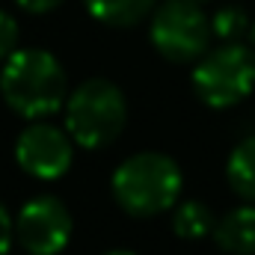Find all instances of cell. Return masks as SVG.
I'll return each instance as SVG.
<instances>
[{"instance_id": "5", "label": "cell", "mask_w": 255, "mask_h": 255, "mask_svg": "<svg viewBox=\"0 0 255 255\" xmlns=\"http://www.w3.org/2000/svg\"><path fill=\"white\" fill-rule=\"evenodd\" d=\"M196 0H166L151 15V45L169 63H193L211 45V21Z\"/></svg>"}, {"instance_id": "8", "label": "cell", "mask_w": 255, "mask_h": 255, "mask_svg": "<svg viewBox=\"0 0 255 255\" xmlns=\"http://www.w3.org/2000/svg\"><path fill=\"white\" fill-rule=\"evenodd\" d=\"M214 241L229 255H255V205H241L229 211L214 226Z\"/></svg>"}, {"instance_id": "12", "label": "cell", "mask_w": 255, "mask_h": 255, "mask_svg": "<svg viewBox=\"0 0 255 255\" xmlns=\"http://www.w3.org/2000/svg\"><path fill=\"white\" fill-rule=\"evenodd\" d=\"M250 15L241 9V6H223L214 18H211V30H214V36L217 39H223V42H238L241 36H247L250 33Z\"/></svg>"}, {"instance_id": "4", "label": "cell", "mask_w": 255, "mask_h": 255, "mask_svg": "<svg viewBox=\"0 0 255 255\" xmlns=\"http://www.w3.org/2000/svg\"><path fill=\"white\" fill-rule=\"evenodd\" d=\"M253 86L255 54L241 42H223L217 51H205L193 68V89L214 110L241 104Z\"/></svg>"}, {"instance_id": "13", "label": "cell", "mask_w": 255, "mask_h": 255, "mask_svg": "<svg viewBox=\"0 0 255 255\" xmlns=\"http://www.w3.org/2000/svg\"><path fill=\"white\" fill-rule=\"evenodd\" d=\"M12 51H18V24L9 12L0 9V60H6Z\"/></svg>"}, {"instance_id": "10", "label": "cell", "mask_w": 255, "mask_h": 255, "mask_svg": "<svg viewBox=\"0 0 255 255\" xmlns=\"http://www.w3.org/2000/svg\"><path fill=\"white\" fill-rule=\"evenodd\" d=\"M226 178L241 199L255 202V136H247L235 145L226 163Z\"/></svg>"}, {"instance_id": "17", "label": "cell", "mask_w": 255, "mask_h": 255, "mask_svg": "<svg viewBox=\"0 0 255 255\" xmlns=\"http://www.w3.org/2000/svg\"><path fill=\"white\" fill-rule=\"evenodd\" d=\"M250 42H253V48H255V24L250 27Z\"/></svg>"}, {"instance_id": "14", "label": "cell", "mask_w": 255, "mask_h": 255, "mask_svg": "<svg viewBox=\"0 0 255 255\" xmlns=\"http://www.w3.org/2000/svg\"><path fill=\"white\" fill-rule=\"evenodd\" d=\"M12 241H15V220H12V217H9V211L0 205V255L9 253Z\"/></svg>"}, {"instance_id": "15", "label": "cell", "mask_w": 255, "mask_h": 255, "mask_svg": "<svg viewBox=\"0 0 255 255\" xmlns=\"http://www.w3.org/2000/svg\"><path fill=\"white\" fill-rule=\"evenodd\" d=\"M21 9H27V12H33V15H42V12H51V9H57L63 0H15Z\"/></svg>"}, {"instance_id": "7", "label": "cell", "mask_w": 255, "mask_h": 255, "mask_svg": "<svg viewBox=\"0 0 255 255\" xmlns=\"http://www.w3.org/2000/svg\"><path fill=\"white\" fill-rule=\"evenodd\" d=\"M15 160L33 178L54 181L71 166V133L45 122H33L21 130L15 142Z\"/></svg>"}, {"instance_id": "11", "label": "cell", "mask_w": 255, "mask_h": 255, "mask_svg": "<svg viewBox=\"0 0 255 255\" xmlns=\"http://www.w3.org/2000/svg\"><path fill=\"white\" fill-rule=\"evenodd\" d=\"M214 226H217V220H214L211 208L202 202H181L175 217H172V229L184 241H199V238L211 235Z\"/></svg>"}, {"instance_id": "9", "label": "cell", "mask_w": 255, "mask_h": 255, "mask_svg": "<svg viewBox=\"0 0 255 255\" xmlns=\"http://www.w3.org/2000/svg\"><path fill=\"white\" fill-rule=\"evenodd\" d=\"M89 15L107 27H133L139 24L157 0H83Z\"/></svg>"}, {"instance_id": "18", "label": "cell", "mask_w": 255, "mask_h": 255, "mask_svg": "<svg viewBox=\"0 0 255 255\" xmlns=\"http://www.w3.org/2000/svg\"><path fill=\"white\" fill-rule=\"evenodd\" d=\"M196 3H208V0H196Z\"/></svg>"}, {"instance_id": "2", "label": "cell", "mask_w": 255, "mask_h": 255, "mask_svg": "<svg viewBox=\"0 0 255 255\" xmlns=\"http://www.w3.org/2000/svg\"><path fill=\"white\" fill-rule=\"evenodd\" d=\"M113 196L130 217H157L181 196V169L169 154L139 151L113 172Z\"/></svg>"}, {"instance_id": "16", "label": "cell", "mask_w": 255, "mask_h": 255, "mask_svg": "<svg viewBox=\"0 0 255 255\" xmlns=\"http://www.w3.org/2000/svg\"><path fill=\"white\" fill-rule=\"evenodd\" d=\"M104 255H133V253H128V250H113V253H104Z\"/></svg>"}, {"instance_id": "3", "label": "cell", "mask_w": 255, "mask_h": 255, "mask_svg": "<svg viewBox=\"0 0 255 255\" xmlns=\"http://www.w3.org/2000/svg\"><path fill=\"white\" fill-rule=\"evenodd\" d=\"M128 122L125 95L107 77L83 80L65 98V128L83 148H107Z\"/></svg>"}, {"instance_id": "1", "label": "cell", "mask_w": 255, "mask_h": 255, "mask_svg": "<svg viewBox=\"0 0 255 255\" xmlns=\"http://www.w3.org/2000/svg\"><path fill=\"white\" fill-rule=\"evenodd\" d=\"M3 101L24 119H45L68 98V80L60 60L39 48L12 51L0 71Z\"/></svg>"}, {"instance_id": "6", "label": "cell", "mask_w": 255, "mask_h": 255, "mask_svg": "<svg viewBox=\"0 0 255 255\" xmlns=\"http://www.w3.org/2000/svg\"><path fill=\"white\" fill-rule=\"evenodd\" d=\"M15 238L30 255H60L71 241V214L63 199L36 196L15 217Z\"/></svg>"}]
</instances>
